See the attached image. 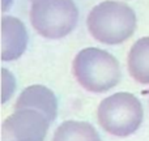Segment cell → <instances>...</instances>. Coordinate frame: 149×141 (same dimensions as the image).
<instances>
[{
  "label": "cell",
  "mask_w": 149,
  "mask_h": 141,
  "mask_svg": "<svg viewBox=\"0 0 149 141\" xmlns=\"http://www.w3.org/2000/svg\"><path fill=\"white\" fill-rule=\"evenodd\" d=\"M86 24L92 37L98 42L119 44L135 33L136 15L126 3L106 0L90 10Z\"/></svg>",
  "instance_id": "6da1fadb"
},
{
  "label": "cell",
  "mask_w": 149,
  "mask_h": 141,
  "mask_svg": "<svg viewBox=\"0 0 149 141\" xmlns=\"http://www.w3.org/2000/svg\"><path fill=\"white\" fill-rule=\"evenodd\" d=\"M72 69L79 84L93 93L107 92L120 80V65L116 58L97 47L81 50L74 58Z\"/></svg>",
  "instance_id": "7a4b0ae2"
},
{
  "label": "cell",
  "mask_w": 149,
  "mask_h": 141,
  "mask_svg": "<svg viewBox=\"0 0 149 141\" xmlns=\"http://www.w3.org/2000/svg\"><path fill=\"white\" fill-rule=\"evenodd\" d=\"M97 115L100 126L107 133L127 137L141 126L144 110L134 94L120 92L105 98L98 106Z\"/></svg>",
  "instance_id": "3957f363"
},
{
  "label": "cell",
  "mask_w": 149,
  "mask_h": 141,
  "mask_svg": "<svg viewBox=\"0 0 149 141\" xmlns=\"http://www.w3.org/2000/svg\"><path fill=\"white\" fill-rule=\"evenodd\" d=\"M79 9L73 0H33L30 21L39 35L59 39L76 28Z\"/></svg>",
  "instance_id": "277c9868"
},
{
  "label": "cell",
  "mask_w": 149,
  "mask_h": 141,
  "mask_svg": "<svg viewBox=\"0 0 149 141\" xmlns=\"http://www.w3.org/2000/svg\"><path fill=\"white\" fill-rule=\"evenodd\" d=\"M51 122L36 110H16L3 123V141H45Z\"/></svg>",
  "instance_id": "5b68a950"
},
{
  "label": "cell",
  "mask_w": 149,
  "mask_h": 141,
  "mask_svg": "<svg viewBox=\"0 0 149 141\" xmlns=\"http://www.w3.org/2000/svg\"><path fill=\"white\" fill-rule=\"evenodd\" d=\"M28 46V31L18 18L4 16L1 20V59L16 60L25 52Z\"/></svg>",
  "instance_id": "8992f818"
},
{
  "label": "cell",
  "mask_w": 149,
  "mask_h": 141,
  "mask_svg": "<svg viewBox=\"0 0 149 141\" xmlns=\"http://www.w3.org/2000/svg\"><path fill=\"white\" fill-rule=\"evenodd\" d=\"M15 108L36 110L52 122L58 115V99L49 88L43 85H31L21 92L16 101Z\"/></svg>",
  "instance_id": "52a82bcc"
},
{
  "label": "cell",
  "mask_w": 149,
  "mask_h": 141,
  "mask_svg": "<svg viewBox=\"0 0 149 141\" xmlns=\"http://www.w3.org/2000/svg\"><path fill=\"white\" fill-rule=\"evenodd\" d=\"M130 74L140 84H149V37L137 39L128 54Z\"/></svg>",
  "instance_id": "ba28073f"
},
{
  "label": "cell",
  "mask_w": 149,
  "mask_h": 141,
  "mask_svg": "<svg viewBox=\"0 0 149 141\" xmlns=\"http://www.w3.org/2000/svg\"><path fill=\"white\" fill-rule=\"evenodd\" d=\"M52 141H101V137L92 124L67 120L56 128Z\"/></svg>",
  "instance_id": "9c48e42d"
},
{
  "label": "cell",
  "mask_w": 149,
  "mask_h": 141,
  "mask_svg": "<svg viewBox=\"0 0 149 141\" xmlns=\"http://www.w3.org/2000/svg\"><path fill=\"white\" fill-rule=\"evenodd\" d=\"M1 76H3V103H5L8 101V98L12 97L13 92H15L16 81L13 74L9 73L5 68L1 71Z\"/></svg>",
  "instance_id": "30bf717a"
}]
</instances>
